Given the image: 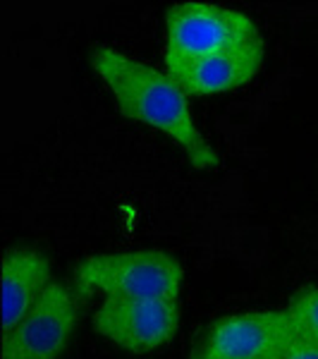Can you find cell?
I'll use <instances>...</instances> for the list:
<instances>
[{
  "mask_svg": "<svg viewBox=\"0 0 318 359\" xmlns=\"http://www.w3.org/2000/svg\"><path fill=\"white\" fill-rule=\"evenodd\" d=\"M91 67L106 82L120 113L170 137L199 170H216L218 156L199 132L189 96L172 74L148 67L115 48L91 50Z\"/></svg>",
  "mask_w": 318,
  "mask_h": 359,
  "instance_id": "6da1fadb",
  "label": "cell"
},
{
  "mask_svg": "<svg viewBox=\"0 0 318 359\" xmlns=\"http://www.w3.org/2000/svg\"><path fill=\"white\" fill-rule=\"evenodd\" d=\"M182 264L167 252L141 249L89 257L77 266L79 292H103L120 299H177L182 290Z\"/></svg>",
  "mask_w": 318,
  "mask_h": 359,
  "instance_id": "7a4b0ae2",
  "label": "cell"
},
{
  "mask_svg": "<svg viewBox=\"0 0 318 359\" xmlns=\"http://www.w3.org/2000/svg\"><path fill=\"white\" fill-rule=\"evenodd\" d=\"M256 41H263L261 34L240 10L213 3H180L170 8L165 22V67Z\"/></svg>",
  "mask_w": 318,
  "mask_h": 359,
  "instance_id": "3957f363",
  "label": "cell"
},
{
  "mask_svg": "<svg viewBox=\"0 0 318 359\" xmlns=\"http://www.w3.org/2000/svg\"><path fill=\"white\" fill-rule=\"evenodd\" d=\"M77 326V302L62 283H50L17 321L3 333L0 359H55Z\"/></svg>",
  "mask_w": 318,
  "mask_h": 359,
  "instance_id": "277c9868",
  "label": "cell"
},
{
  "mask_svg": "<svg viewBox=\"0 0 318 359\" xmlns=\"http://www.w3.org/2000/svg\"><path fill=\"white\" fill-rule=\"evenodd\" d=\"M180 326L177 299L106 297L94 314L98 335L127 352L144 355L170 343Z\"/></svg>",
  "mask_w": 318,
  "mask_h": 359,
  "instance_id": "5b68a950",
  "label": "cell"
},
{
  "mask_svg": "<svg viewBox=\"0 0 318 359\" xmlns=\"http://www.w3.org/2000/svg\"><path fill=\"white\" fill-rule=\"evenodd\" d=\"M297 333L292 316L282 311H249L221 318L208 333L199 357L268 359Z\"/></svg>",
  "mask_w": 318,
  "mask_h": 359,
  "instance_id": "8992f818",
  "label": "cell"
},
{
  "mask_svg": "<svg viewBox=\"0 0 318 359\" xmlns=\"http://www.w3.org/2000/svg\"><path fill=\"white\" fill-rule=\"evenodd\" d=\"M263 57L265 46L263 41H256L170 65L167 74H172L187 96H216L249 84L261 69Z\"/></svg>",
  "mask_w": 318,
  "mask_h": 359,
  "instance_id": "52a82bcc",
  "label": "cell"
},
{
  "mask_svg": "<svg viewBox=\"0 0 318 359\" xmlns=\"http://www.w3.org/2000/svg\"><path fill=\"white\" fill-rule=\"evenodd\" d=\"M50 262L36 249L15 247L3 257V333L17 326L32 309L46 287L50 285Z\"/></svg>",
  "mask_w": 318,
  "mask_h": 359,
  "instance_id": "ba28073f",
  "label": "cell"
},
{
  "mask_svg": "<svg viewBox=\"0 0 318 359\" xmlns=\"http://www.w3.org/2000/svg\"><path fill=\"white\" fill-rule=\"evenodd\" d=\"M299 333L318 340V287L299 290L285 306Z\"/></svg>",
  "mask_w": 318,
  "mask_h": 359,
  "instance_id": "9c48e42d",
  "label": "cell"
},
{
  "mask_svg": "<svg viewBox=\"0 0 318 359\" xmlns=\"http://www.w3.org/2000/svg\"><path fill=\"white\" fill-rule=\"evenodd\" d=\"M268 359H318V340L297 331Z\"/></svg>",
  "mask_w": 318,
  "mask_h": 359,
  "instance_id": "30bf717a",
  "label": "cell"
},
{
  "mask_svg": "<svg viewBox=\"0 0 318 359\" xmlns=\"http://www.w3.org/2000/svg\"><path fill=\"white\" fill-rule=\"evenodd\" d=\"M196 359H206V357H196Z\"/></svg>",
  "mask_w": 318,
  "mask_h": 359,
  "instance_id": "8fae6325",
  "label": "cell"
}]
</instances>
